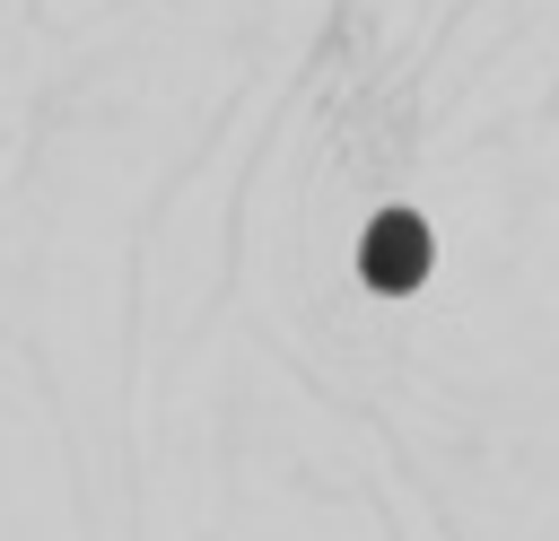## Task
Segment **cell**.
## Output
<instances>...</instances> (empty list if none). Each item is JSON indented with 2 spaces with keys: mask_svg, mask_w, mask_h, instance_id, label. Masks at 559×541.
Wrapping results in <instances>:
<instances>
[{
  "mask_svg": "<svg viewBox=\"0 0 559 541\" xmlns=\"http://www.w3.org/2000/svg\"><path fill=\"white\" fill-rule=\"evenodd\" d=\"M358 270H367L376 297L419 288V279H428V227H419L411 209H384V218L367 227V244H358Z\"/></svg>",
  "mask_w": 559,
  "mask_h": 541,
  "instance_id": "6da1fadb",
  "label": "cell"
}]
</instances>
